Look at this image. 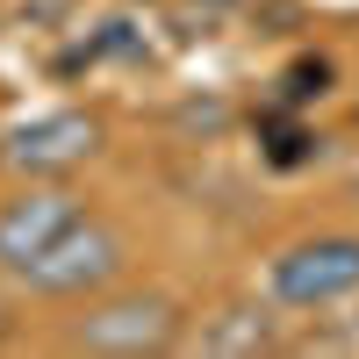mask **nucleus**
Here are the masks:
<instances>
[{
  "instance_id": "obj_4",
  "label": "nucleus",
  "mask_w": 359,
  "mask_h": 359,
  "mask_svg": "<svg viewBox=\"0 0 359 359\" xmlns=\"http://www.w3.org/2000/svg\"><path fill=\"white\" fill-rule=\"evenodd\" d=\"M79 216H86V208H79L72 194H15L8 208H0V266L22 273V266L43 259Z\"/></svg>"
},
{
  "instance_id": "obj_1",
  "label": "nucleus",
  "mask_w": 359,
  "mask_h": 359,
  "mask_svg": "<svg viewBox=\"0 0 359 359\" xmlns=\"http://www.w3.org/2000/svg\"><path fill=\"white\" fill-rule=\"evenodd\" d=\"M115 273H123V237L108 223H94V216H79L43 259H29L15 280H29L36 294H86V287H108Z\"/></svg>"
},
{
  "instance_id": "obj_2",
  "label": "nucleus",
  "mask_w": 359,
  "mask_h": 359,
  "mask_svg": "<svg viewBox=\"0 0 359 359\" xmlns=\"http://www.w3.org/2000/svg\"><path fill=\"white\" fill-rule=\"evenodd\" d=\"M359 287V237H309V245H287L273 259V294L294 309L338 302Z\"/></svg>"
},
{
  "instance_id": "obj_5",
  "label": "nucleus",
  "mask_w": 359,
  "mask_h": 359,
  "mask_svg": "<svg viewBox=\"0 0 359 359\" xmlns=\"http://www.w3.org/2000/svg\"><path fill=\"white\" fill-rule=\"evenodd\" d=\"M94 115H43V123H22L8 137V165L22 172H57V165H79L94 151Z\"/></svg>"
},
{
  "instance_id": "obj_3",
  "label": "nucleus",
  "mask_w": 359,
  "mask_h": 359,
  "mask_svg": "<svg viewBox=\"0 0 359 359\" xmlns=\"http://www.w3.org/2000/svg\"><path fill=\"white\" fill-rule=\"evenodd\" d=\"M172 302L165 294H130V302H108L79 323V345L86 352H165L172 345Z\"/></svg>"
},
{
  "instance_id": "obj_6",
  "label": "nucleus",
  "mask_w": 359,
  "mask_h": 359,
  "mask_svg": "<svg viewBox=\"0 0 359 359\" xmlns=\"http://www.w3.org/2000/svg\"><path fill=\"white\" fill-rule=\"evenodd\" d=\"M230 316H237V323H223V331H208V345H216V352H259L266 338H273L259 309H230Z\"/></svg>"
}]
</instances>
